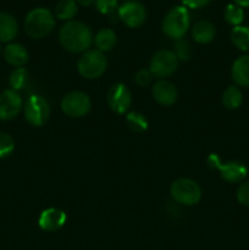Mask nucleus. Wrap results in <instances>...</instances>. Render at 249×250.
<instances>
[{
    "mask_svg": "<svg viewBox=\"0 0 249 250\" xmlns=\"http://www.w3.org/2000/svg\"><path fill=\"white\" fill-rule=\"evenodd\" d=\"M28 78H29V73L26 68L23 67H17L15 68L14 71L11 72L9 78V83L11 85V89L14 90H20L23 89L26 87V84L28 83Z\"/></svg>",
    "mask_w": 249,
    "mask_h": 250,
    "instance_id": "23",
    "label": "nucleus"
},
{
    "mask_svg": "<svg viewBox=\"0 0 249 250\" xmlns=\"http://www.w3.org/2000/svg\"><path fill=\"white\" fill-rule=\"evenodd\" d=\"M67 221V216L62 210L58 208H49L42 211L41 216L38 219L39 227L43 231L55 232L60 229Z\"/></svg>",
    "mask_w": 249,
    "mask_h": 250,
    "instance_id": "13",
    "label": "nucleus"
},
{
    "mask_svg": "<svg viewBox=\"0 0 249 250\" xmlns=\"http://www.w3.org/2000/svg\"><path fill=\"white\" fill-rule=\"evenodd\" d=\"M15 142L7 133L0 132V159L9 156L14 151Z\"/></svg>",
    "mask_w": 249,
    "mask_h": 250,
    "instance_id": "27",
    "label": "nucleus"
},
{
    "mask_svg": "<svg viewBox=\"0 0 249 250\" xmlns=\"http://www.w3.org/2000/svg\"><path fill=\"white\" fill-rule=\"evenodd\" d=\"M232 80L238 87H249V55L237 59L232 66Z\"/></svg>",
    "mask_w": 249,
    "mask_h": 250,
    "instance_id": "17",
    "label": "nucleus"
},
{
    "mask_svg": "<svg viewBox=\"0 0 249 250\" xmlns=\"http://www.w3.org/2000/svg\"><path fill=\"white\" fill-rule=\"evenodd\" d=\"M151 80H153V73L150 72L149 68H142L134 76V81L139 87H146L148 84H150Z\"/></svg>",
    "mask_w": 249,
    "mask_h": 250,
    "instance_id": "29",
    "label": "nucleus"
},
{
    "mask_svg": "<svg viewBox=\"0 0 249 250\" xmlns=\"http://www.w3.org/2000/svg\"><path fill=\"white\" fill-rule=\"evenodd\" d=\"M22 110V98L19 92L7 89L0 94V120L10 121Z\"/></svg>",
    "mask_w": 249,
    "mask_h": 250,
    "instance_id": "12",
    "label": "nucleus"
},
{
    "mask_svg": "<svg viewBox=\"0 0 249 250\" xmlns=\"http://www.w3.org/2000/svg\"><path fill=\"white\" fill-rule=\"evenodd\" d=\"M151 92H153V97L156 100V103L164 105V106H170V105L175 104L178 97L175 84L165 80L156 82Z\"/></svg>",
    "mask_w": 249,
    "mask_h": 250,
    "instance_id": "14",
    "label": "nucleus"
},
{
    "mask_svg": "<svg viewBox=\"0 0 249 250\" xmlns=\"http://www.w3.org/2000/svg\"><path fill=\"white\" fill-rule=\"evenodd\" d=\"M192 37L197 43L208 44L215 38V27L209 21H198L192 28Z\"/></svg>",
    "mask_w": 249,
    "mask_h": 250,
    "instance_id": "18",
    "label": "nucleus"
},
{
    "mask_svg": "<svg viewBox=\"0 0 249 250\" xmlns=\"http://www.w3.org/2000/svg\"><path fill=\"white\" fill-rule=\"evenodd\" d=\"M2 51H4V49H2V46H1V43H0V53H2Z\"/></svg>",
    "mask_w": 249,
    "mask_h": 250,
    "instance_id": "34",
    "label": "nucleus"
},
{
    "mask_svg": "<svg viewBox=\"0 0 249 250\" xmlns=\"http://www.w3.org/2000/svg\"><path fill=\"white\" fill-rule=\"evenodd\" d=\"M237 200L239 204L249 207V180L242 183L237 189Z\"/></svg>",
    "mask_w": 249,
    "mask_h": 250,
    "instance_id": "30",
    "label": "nucleus"
},
{
    "mask_svg": "<svg viewBox=\"0 0 249 250\" xmlns=\"http://www.w3.org/2000/svg\"><path fill=\"white\" fill-rule=\"evenodd\" d=\"M95 7L103 15H111L117 10V0H95Z\"/></svg>",
    "mask_w": 249,
    "mask_h": 250,
    "instance_id": "28",
    "label": "nucleus"
},
{
    "mask_svg": "<svg viewBox=\"0 0 249 250\" xmlns=\"http://www.w3.org/2000/svg\"><path fill=\"white\" fill-rule=\"evenodd\" d=\"M131 92L124 83H116L107 92V104L116 114H124L131 106Z\"/></svg>",
    "mask_w": 249,
    "mask_h": 250,
    "instance_id": "11",
    "label": "nucleus"
},
{
    "mask_svg": "<svg viewBox=\"0 0 249 250\" xmlns=\"http://www.w3.org/2000/svg\"><path fill=\"white\" fill-rule=\"evenodd\" d=\"M107 60L104 53L97 50H87L77 61L78 73L87 80L99 78L106 71Z\"/></svg>",
    "mask_w": 249,
    "mask_h": 250,
    "instance_id": "4",
    "label": "nucleus"
},
{
    "mask_svg": "<svg viewBox=\"0 0 249 250\" xmlns=\"http://www.w3.org/2000/svg\"><path fill=\"white\" fill-rule=\"evenodd\" d=\"M75 1L82 6H90L93 2H95V0H75Z\"/></svg>",
    "mask_w": 249,
    "mask_h": 250,
    "instance_id": "32",
    "label": "nucleus"
},
{
    "mask_svg": "<svg viewBox=\"0 0 249 250\" xmlns=\"http://www.w3.org/2000/svg\"><path fill=\"white\" fill-rule=\"evenodd\" d=\"M117 37L112 29L110 28H102L98 31V33L94 37V44L97 46V50L102 53L110 51L115 45H116Z\"/></svg>",
    "mask_w": 249,
    "mask_h": 250,
    "instance_id": "19",
    "label": "nucleus"
},
{
    "mask_svg": "<svg viewBox=\"0 0 249 250\" xmlns=\"http://www.w3.org/2000/svg\"><path fill=\"white\" fill-rule=\"evenodd\" d=\"M231 42L239 50L249 51V27H234L231 32Z\"/></svg>",
    "mask_w": 249,
    "mask_h": 250,
    "instance_id": "21",
    "label": "nucleus"
},
{
    "mask_svg": "<svg viewBox=\"0 0 249 250\" xmlns=\"http://www.w3.org/2000/svg\"><path fill=\"white\" fill-rule=\"evenodd\" d=\"M175 55L177 56L178 61H187L189 60L190 56H192V48H190L189 43L187 41H183V39H178L176 41L175 44Z\"/></svg>",
    "mask_w": 249,
    "mask_h": 250,
    "instance_id": "26",
    "label": "nucleus"
},
{
    "mask_svg": "<svg viewBox=\"0 0 249 250\" xmlns=\"http://www.w3.org/2000/svg\"><path fill=\"white\" fill-rule=\"evenodd\" d=\"M189 24L190 17L187 7H185L183 5L175 6L164 17L163 32L168 38L178 41V39H182L187 33Z\"/></svg>",
    "mask_w": 249,
    "mask_h": 250,
    "instance_id": "3",
    "label": "nucleus"
},
{
    "mask_svg": "<svg viewBox=\"0 0 249 250\" xmlns=\"http://www.w3.org/2000/svg\"><path fill=\"white\" fill-rule=\"evenodd\" d=\"M170 194L173 200L183 205H195L202 198V189L195 181L180 178L171 185Z\"/></svg>",
    "mask_w": 249,
    "mask_h": 250,
    "instance_id": "5",
    "label": "nucleus"
},
{
    "mask_svg": "<svg viewBox=\"0 0 249 250\" xmlns=\"http://www.w3.org/2000/svg\"><path fill=\"white\" fill-rule=\"evenodd\" d=\"M208 164L211 168L219 170L220 173H221V177L226 182L229 183L242 182L247 177V173H248V170L242 163H238V161L221 163V160H220L216 154H210L209 159H208Z\"/></svg>",
    "mask_w": 249,
    "mask_h": 250,
    "instance_id": "8",
    "label": "nucleus"
},
{
    "mask_svg": "<svg viewBox=\"0 0 249 250\" xmlns=\"http://www.w3.org/2000/svg\"><path fill=\"white\" fill-rule=\"evenodd\" d=\"M78 11L75 0H60L55 6V16L62 21H72Z\"/></svg>",
    "mask_w": 249,
    "mask_h": 250,
    "instance_id": "20",
    "label": "nucleus"
},
{
    "mask_svg": "<svg viewBox=\"0 0 249 250\" xmlns=\"http://www.w3.org/2000/svg\"><path fill=\"white\" fill-rule=\"evenodd\" d=\"M224 17L226 20L227 23L232 24V26H239L244 19V11L243 7L238 6L237 4H229L227 5L225 9Z\"/></svg>",
    "mask_w": 249,
    "mask_h": 250,
    "instance_id": "24",
    "label": "nucleus"
},
{
    "mask_svg": "<svg viewBox=\"0 0 249 250\" xmlns=\"http://www.w3.org/2000/svg\"><path fill=\"white\" fill-rule=\"evenodd\" d=\"M178 67V59L171 50H160L155 53L149 63V70L158 78H166L173 75Z\"/></svg>",
    "mask_w": 249,
    "mask_h": 250,
    "instance_id": "9",
    "label": "nucleus"
},
{
    "mask_svg": "<svg viewBox=\"0 0 249 250\" xmlns=\"http://www.w3.org/2000/svg\"><path fill=\"white\" fill-rule=\"evenodd\" d=\"M185 7H189V9H200L204 7L210 2V0H181Z\"/></svg>",
    "mask_w": 249,
    "mask_h": 250,
    "instance_id": "31",
    "label": "nucleus"
},
{
    "mask_svg": "<svg viewBox=\"0 0 249 250\" xmlns=\"http://www.w3.org/2000/svg\"><path fill=\"white\" fill-rule=\"evenodd\" d=\"M2 55L9 65L15 66L16 68L22 67L28 61V51L22 44L19 43L7 44L4 48Z\"/></svg>",
    "mask_w": 249,
    "mask_h": 250,
    "instance_id": "15",
    "label": "nucleus"
},
{
    "mask_svg": "<svg viewBox=\"0 0 249 250\" xmlns=\"http://www.w3.org/2000/svg\"><path fill=\"white\" fill-rule=\"evenodd\" d=\"M92 109V100L83 92H71L61 100V110L72 119L85 116Z\"/></svg>",
    "mask_w": 249,
    "mask_h": 250,
    "instance_id": "7",
    "label": "nucleus"
},
{
    "mask_svg": "<svg viewBox=\"0 0 249 250\" xmlns=\"http://www.w3.org/2000/svg\"><path fill=\"white\" fill-rule=\"evenodd\" d=\"M27 122L34 127H41L50 116V106L46 99L41 95H31L23 106Z\"/></svg>",
    "mask_w": 249,
    "mask_h": 250,
    "instance_id": "6",
    "label": "nucleus"
},
{
    "mask_svg": "<svg viewBox=\"0 0 249 250\" xmlns=\"http://www.w3.org/2000/svg\"><path fill=\"white\" fill-rule=\"evenodd\" d=\"M127 125L134 132H144L148 128V120L141 112H129L126 116Z\"/></svg>",
    "mask_w": 249,
    "mask_h": 250,
    "instance_id": "25",
    "label": "nucleus"
},
{
    "mask_svg": "<svg viewBox=\"0 0 249 250\" xmlns=\"http://www.w3.org/2000/svg\"><path fill=\"white\" fill-rule=\"evenodd\" d=\"M119 19L129 28H137L142 26L146 19L145 7L136 0L126 1L119 7Z\"/></svg>",
    "mask_w": 249,
    "mask_h": 250,
    "instance_id": "10",
    "label": "nucleus"
},
{
    "mask_svg": "<svg viewBox=\"0 0 249 250\" xmlns=\"http://www.w3.org/2000/svg\"><path fill=\"white\" fill-rule=\"evenodd\" d=\"M55 28L53 12L44 7L31 10L24 19V31L31 38L42 39L49 36Z\"/></svg>",
    "mask_w": 249,
    "mask_h": 250,
    "instance_id": "2",
    "label": "nucleus"
},
{
    "mask_svg": "<svg viewBox=\"0 0 249 250\" xmlns=\"http://www.w3.org/2000/svg\"><path fill=\"white\" fill-rule=\"evenodd\" d=\"M19 33L17 20L7 12H0V43L11 42Z\"/></svg>",
    "mask_w": 249,
    "mask_h": 250,
    "instance_id": "16",
    "label": "nucleus"
},
{
    "mask_svg": "<svg viewBox=\"0 0 249 250\" xmlns=\"http://www.w3.org/2000/svg\"><path fill=\"white\" fill-rule=\"evenodd\" d=\"M59 41L71 53H85L93 44L92 29L81 21H68L59 31Z\"/></svg>",
    "mask_w": 249,
    "mask_h": 250,
    "instance_id": "1",
    "label": "nucleus"
},
{
    "mask_svg": "<svg viewBox=\"0 0 249 250\" xmlns=\"http://www.w3.org/2000/svg\"><path fill=\"white\" fill-rule=\"evenodd\" d=\"M242 102H243V97H242V93L238 87L231 85L225 89L224 94H222V103H224L225 107L229 110L238 109Z\"/></svg>",
    "mask_w": 249,
    "mask_h": 250,
    "instance_id": "22",
    "label": "nucleus"
},
{
    "mask_svg": "<svg viewBox=\"0 0 249 250\" xmlns=\"http://www.w3.org/2000/svg\"><path fill=\"white\" fill-rule=\"evenodd\" d=\"M234 4L241 7H249V0H234Z\"/></svg>",
    "mask_w": 249,
    "mask_h": 250,
    "instance_id": "33",
    "label": "nucleus"
}]
</instances>
